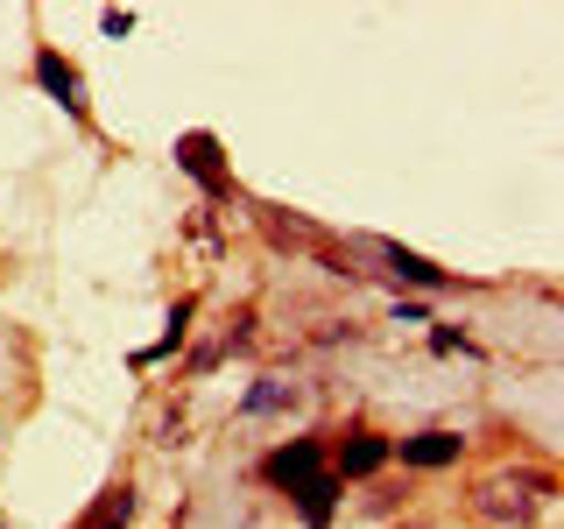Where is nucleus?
I'll use <instances>...</instances> for the list:
<instances>
[{
    "label": "nucleus",
    "instance_id": "nucleus-1",
    "mask_svg": "<svg viewBox=\"0 0 564 529\" xmlns=\"http://www.w3.org/2000/svg\"><path fill=\"white\" fill-rule=\"evenodd\" d=\"M551 473H494V481H480L473 487V516L480 522H501V529H516V522H529L543 501H551Z\"/></svg>",
    "mask_w": 564,
    "mask_h": 529
},
{
    "label": "nucleus",
    "instance_id": "nucleus-2",
    "mask_svg": "<svg viewBox=\"0 0 564 529\" xmlns=\"http://www.w3.org/2000/svg\"><path fill=\"white\" fill-rule=\"evenodd\" d=\"M176 170L191 176V184L205 191L212 205L219 198H234V163H226V149H219V134H205V128H191V134H176Z\"/></svg>",
    "mask_w": 564,
    "mask_h": 529
},
{
    "label": "nucleus",
    "instance_id": "nucleus-3",
    "mask_svg": "<svg viewBox=\"0 0 564 529\" xmlns=\"http://www.w3.org/2000/svg\"><path fill=\"white\" fill-rule=\"evenodd\" d=\"M339 445H325V466H332V481H375V473L388 466V438L375 431V423H346V431H332Z\"/></svg>",
    "mask_w": 564,
    "mask_h": 529
},
{
    "label": "nucleus",
    "instance_id": "nucleus-4",
    "mask_svg": "<svg viewBox=\"0 0 564 529\" xmlns=\"http://www.w3.org/2000/svg\"><path fill=\"white\" fill-rule=\"evenodd\" d=\"M325 466V438H282L275 452H261V481H269L275 494H304Z\"/></svg>",
    "mask_w": 564,
    "mask_h": 529
},
{
    "label": "nucleus",
    "instance_id": "nucleus-5",
    "mask_svg": "<svg viewBox=\"0 0 564 529\" xmlns=\"http://www.w3.org/2000/svg\"><path fill=\"white\" fill-rule=\"evenodd\" d=\"M35 85H43V93L57 99L70 120H93V99H85V71L70 64L57 43H35Z\"/></svg>",
    "mask_w": 564,
    "mask_h": 529
},
{
    "label": "nucleus",
    "instance_id": "nucleus-6",
    "mask_svg": "<svg viewBox=\"0 0 564 529\" xmlns=\"http://www.w3.org/2000/svg\"><path fill=\"white\" fill-rule=\"evenodd\" d=\"M388 458H402V466H416V473H437V466H458V458H466V438H458V431L388 438Z\"/></svg>",
    "mask_w": 564,
    "mask_h": 529
},
{
    "label": "nucleus",
    "instance_id": "nucleus-7",
    "mask_svg": "<svg viewBox=\"0 0 564 529\" xmlns=\"http://www.w3.org/2000/svg\"><path fill=\"white\" fill-rule=\"evenodd\" d=\"M375 261H388L402 282H416V290H452V276L437 269V261H423V255H410V247H395V240H360Z\"/></svg>",
    "mask_w": 564,
    "mask_h": 529
},
{
    "label": "nucleus",
    "instance_id": "nucleus-8",
    "mask_svg": "<svg viewBox=\"0 0 564 529\" xmlns=\"http://www.w3.org/2000/svg\"><path fill=\"white\" fill-rule=\"evenodd\" d=\"M296 402H304V388H296V381L261 375V381L240 396V417H275V410H296Z\"/></svg>",
    "mask_w": 564,
    "mask_h": 529
},
{
    "label": "nucleus",
    "instance_id": "nucleus-9",
    "mask_svg": "<svg viewBox=\"0 0 564 529\" xmlns=\"http://www.w3.org/2000/svg\"><path fill=\"white\" fill-rule=\"evenodd\" d=\"M128 522H134V487H128V481H113L93 508H85V522H78V529H128Z\"/></svg>",
    "mask_w": 564,
    "mask_h": 529
},
{
    "label": "nucleus",
    "instance_id": "nucleus-10",
    "mask_svg": "<svg viewBox=\"0 0 564 529\" xmlns=\"http://www.w3.org/2000/svg\"><path fill=\"white\" fill-rule=\"evenodd\" d=\"M296 516H304V529H325L332 516H339V481H332V473H317V481L296 494Z\"/></svg>",
    "mask_w": 564,
    "mask_h": 529
},
{
    "label": "nucleus",
    "instance_id": "nucleus-11",
    "mask_svg": "<svg viewBox=\"0 0 564 529\" xmlns=\"http://www.w3.org/2000/svg\"><path fill=\"white\" fill-rule=\"evenodd\" d=\"M191 311H198V304H191V296H184V304L170 311V332H163V339H155L149 353H141V360H163V353H170V346H176V339H184V332H191Z\"/></svg>",
    "mask_w": 564,
    "mask_h": 529
},
{
    "label": "nucleus",
    "instance_id": "nucleus-12",
    "mask_svg": "<svg viewBox=\"0 0 564 529\" xmlns=\"http://www.w3.org/2000/svg\"><path fill=\"white\" fill-rule=\"evenodd\" d=\"M99 29H106V35H128V29H134V14H128V8H106V14H99Z\"/></svg>",
    "mask_w": 564,
    "mask_h": 529
},
{
    "label": "nucleus",
    "instance_id": "nucleus-13",
    "mask_svg": "<svg viewBox=\"0 0 564 529\" xmlns=\"http://www.w3.org/2000/svg\"><path fill=\"white\" fill-rule=\"evenodd\" d=\"M431 346H437V353H473V346H466V339H458V332H452V325H437V332H431Z\"/></svg>",
    "mask_w": 564,
    "mask_h": 529
},
{
    "label": "nucleus",
    "instance_id": "nucleus-14",
    "mask_svg": "<svg viewBox=\"0 0 564 529\" xmlns=\"http://www.w3.org/2000/svg\"><path fill=\"white\" fill-rule=\"evenodd\" d=\"M402 529H423V522H402Z\"/></svg>",
    "mask_w": 564,
    "mask_h": 529
}]
</instances>
